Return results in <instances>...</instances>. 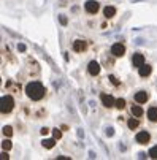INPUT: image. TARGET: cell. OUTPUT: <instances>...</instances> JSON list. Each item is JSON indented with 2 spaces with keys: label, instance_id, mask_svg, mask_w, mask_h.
<instances>
[{
  "label": "cell",
  "instance_id": "6da1fadb",
  "mask_svg": "<svg viewBox=\"0 0 157 160\" xmlns=\"http://www.w3.org/2000/svg\"><path fill=\"white\" fill-rule=\"evenodd\" d=\"M26 94H27V97L32 98V100H41V98L44 97V87H43V84L38 82V81L29 82V84L26 86Z\"/></svg>",
  "mask_w": 157,
  "mask_h": 160
},
{
  "label": "cell",
  "instance_id": "7a4b0ae2",
  "mask_svg": "<svg viewBox=\"0 0 157 160\" xmlns=\"http://www.w3.org/2000/svg\"><path fill=\"white\" fill-rule=\"evenodd\" d=\"M13 106H14L13 97H11V95H3V97H2V114L10 112V111L13 109Z\"/></svg>",
  "mask_w": 157,
  "mask_h": 160
},
{
  "label": "cell",
  "instance_id": "3957f363",
  "mask_svg": "<svg viewBox=\"0 0 157 160\" xmlns=\"http://www.w3.org/2000/svg\"><path fill=\"white\" fill-rule=\"evenodd\" d=\"M111 54H113L114 57H122L125 54V46L122 43H116L111 46Z\"/></svg>",
  "mask_w": 157,
  "mask_h": 160
},
{
  "label": "cell",
  "instance_id": "277c9868",
  "mask_svg": "<svg viewBox=\"0 0 157 160\" xmlns=\"http://www.w3.org/2000/svg\"><path fill=\"white\" fill-rule=\"evenodd\" d=\"M84 8H86V11L87 13H91V14H95L97 11H99V8H100V5L95 2V0H87V2L84 3Z\"/></svg>",
  "mask_w": 157,
  "mask_h": 160
},
{
  "label": "cell",
  "instance_id": "5b68a950",
  "mask_svg": "<svg viewBox=\"0 0 157 160\" xmlns=\"http://www.w3.org/2000/svg\"><path fill=\"white\" fill-rule=\"evenodd\" d=\"M135 140H137L138 144H146V143H149V140H151V135H149L148 132H138L137 136H135Z\"/></svg>",
  "mask_w": 157,
  "mask_h": 160
},
{
  "label": "cell",
  "instance_id": "8992f818",
  "mask_svg": "<svg viewBox=\"0 0 157 160\" xmlns=\"http://www.w3.org/2000/svg\"><path fill=\"white\" fill-rule=\"evenodd\" d=\"M102 103H103V106H106V108H111V106H116V100L111 97V95H106V94H102Z\"/></svg>",
  "mask_w": 157,
  "mask_h": 160
},
{
  "label": "cell",
  "instance_id": "52a82bcc",
  "mask_svg": "<svg viewBox=\"0 0 157 160\" xmlns=\"http://www.w3.org/2000/svg\"><path fill=\"white\" fill-rule=\"evenodd\" d=\"M87 72L91 73L92 76H95V75H99L100 73V65H99V62H95V60H92L91 63H89V67H87Z\"/></svg>",
  "mask_w": 157,
  "mask_h": 160
},
{
  "label": "cell",
  "instance_id": "ba28073f",
  "mask_svg": "<svg viewBox=\"0 0 157 160\" xmlns=\"http://www.w3.org/2000/svg\"><path fill=\"white\" fill-rule=\"evenodd\" d=\"M132 63H133V67L140 68L141 65H144V56H143V54H133Z\"/></svg>",
  "mask_w": 157,
  "mask_h": 160
},
{
  "label": "cell",
  "instance_id": "9c48e42d",
  "mask_svg": "<svg viewBox=\"0 0 157 160\" xmlns=\"http://www.w3.org/2000/svg\"><path fill=\"white\" fill-rule=\"evenodd\" d=\"M148 98H149V94L144 92V90H140V92L135 94V102H137V103H146Z\"/></svg>",
  "mask_w": 157,
  "mask_h": 160
},
{
  "label": "cell",
  "instance_id": "30bf717a",
  "mask_svg": "<svg viewBox=\"0 0 157 160\" xmlns=\"http://www.w3.org/2000/svg\"><path fill=\"white\" fill-rule=\"evenodd\" d=\"M151 72H152V68H151L149 65H141V67L138 68V73H140V76H141V78L149 76V75H151Z\"/></svg>",
  "mask_w": 157,
  "mask_h": 160
},
{
  "label": "cell",
  "instance_id": "8fae6325",
  "mask_svg": "<svg viewBox=\"0 0 157 160\" xmlns=\"http://www.w3.org/2000/svg\"><path fill=\"white\" fill-rule=\"evenodd\" d=\"M86 49V43L83 41V40H76L75 43H73V51H76V52H83Z\"/></svg>",
  "mask_w": 157,
  "mask_h": 160
},
{
  "label": "cell",
  "instance_id": "7c38bea8",
  "mask_svg": "<svg viewBox=\"0 0 157 160\" xmlns=\"http://www.w3.org/2000/svg\"><path fill=\"white\" fill-rule=\"evenodd\" d=\"M148 119L151 122H157V108L155 106H152V108L148 109Z\"/></svg>",
  "mask_w": 157,
  "mask_h": 160
},
{
  "label": "cell",
  "instance_id": "4fadbf2b",
  "mask_svg": "<svg viewBox=\"0 0 157 160\" xmlns=\"http://www.w3.org/2000/svg\"><path fill=\"white\" fill-rule=\"evenodd\" d=\"M143 108L140 106V105H135V106H132V114H133V116H135V118H141L143 116Z\"/></svg>",
  "mask_w": 157,
  "mask_h": 160
},
{
  "label": "cell",
  "instance_id": "5bb4252c",
  "mask_svg": "<svg viewBox=\"0 0 157 160\" xmlns=\"http://www.w3.org/2000/svg\"><path fill=\"white\" fill-rule=\"evenodd\" d=\"M103 14H105V18H113L116 14V8L114 7H105Z\"/></svg>",
  "mask_w": 157,
  "mask_h": 160
},
{
  "label": "cell",
  "instance_id": "9a60e30c",
  "mask_svg": "<svg viewBox=\"0 0 157 160\" xmlns=\"http://www.w3.org/2000/svg\"><path fill=\"white\" fill-rule=\"evenodd\" d=\"M138 124H140V122H138V119H133V118L127 122V125H129V128H130V130H135V128L138 127Z\"/></svg>",
  "mask_w": 157,
  "mask_h": 160
},
{
  "label": "cell",
  "instance_id": "2e32d148",
  "mask_svg": "<svg viewBox=\"0 0 157 160\" xmlns=\"http://www.w3.org/2000/svg\"><path fill=\"white\" fill-rule=\"evenodd\" d=\"M56 140V138H54ZM54 140H43V146L46 148V149H53L54 148V144H56V141Z\"/></svg>",
  "mask_w": 157,
  "mask_h": 160
},
{
  "label": "cell",
  "instance_id": "e0dca14e",
  "mask_svg": "<svg viewBox=\"0 0 157 160\" xmlns=\"http://www.w3.org/2000/svg\"><path fill=\"white\" fill-rule=\"evenodd\" d=\"M116 108L118 109H124L125 108V100L124 98H118L116 100Z\"/></svg>",
  "mask_w": 157,
  "mask_h": 160
},
{
  "label": "cell",
  "instance_id": "ac0fdd59",
  "mask_svg": "<svg viewBox=\"0 0 157 160\" xmlns=\"http://www.w3.org/2000/svg\"><path fill=\"white\" fill-rule=\"evenodd\" d=\"M3 135H5V136H11V135H13V128H11L10 125H5V127H3Z\"/></svg>",
  "mask_w": 157,
  "mask_h": 160
},
{
  "label": "cell",
  "instance_id": "d6986e66",
  "mask_svg": "<svg viewBox=\"0 0 157 160\" xmlns=\"http://www.w3.org/2000/svg\"><path fill=\"white\" fill-rule=\"evenodd\" d=\"M2 148H3V151H10V149H11V141H10V140H5V141L2 143Z\"/></svg>",
  "mask_w": 157,
  "mask_h": 160
},
{
  "label": "cell",
  "instance_id": "ffe728a7",
  "mask_svg": "<svg viewBox=\"0 0 157 160\" xmlns=\"http://www.w3.org/2000/svg\"><path fill=\"white\" fill-rule=\"evenodd\" d=\"M149 157L151 158H157V146H154V148L149 149Z\"/></svg>",
  "mask_w": 157,
  "mask_h": 160
},
{
  "label": "cell",
  "instance_id": "44dd1931",
  "mask_svg": "<svg viewBox=\"0 0 157 160\" xmlns=\"http://www.w3.org/2000/svg\"><path fill=\"white\" fill-rule=\"evenodd\" d=\"M53 135H54V138H56V140H60V138H62V132H60L59 128H54Z\"/></svg>",
  "mask_w": 157,
  "mask_h": 160
},
{
  "label": "cell",
  "instance_id": "7402d4cb",
  "mask_svg": "<svg viewBox=\"0 0 157 160\" xmlns=\"http://www.w3.org/2000/svg\"><path fill=\"white\" fill-rule=\"evenodd\" d=\"M109 79H111V82H113L114 86H118V84H119V81L116 79V76H109Z\"/></svg>",
  "mask_w": 157,
  "mask_h": 160
},
{
  "label": "cell",
  "instance_id": "603a6c76",
  "mask_svg": "<svg viewBox=\"0 0 157 160\" xmlns=\"http://www.w3.org/2000/svg\"><path fill=\"white\" fill-rule=\"evenodd\" d=\"M48 133H49V128H46V127H43V128H41V135H43V136H44V135H48Z\"/></svg>",
  "mask_w": 157,
  "mask_h": 160
},
{
  "label": "cell",
  "instance_id": "cb8c5ba5",
  "mask_svg": "<svg viewBox=\"0 0 157 160\" xmlns=\"http://www.w3.org/2000/svg\"><path fill=\"white\" fill-rule=\"evenodd\" d=\"M0 158H2V160L8 158V154H7V151H3V152H2V155H0Z\"/></svg>",
  "mask_w": 157,
  "mask_h": 160
},
{
  "label": "cell",
  "instance_id": "d4e9b609",
  "mask_svg": "<svg viewBox=\"0 0 157 160\" xmlns=\"http://www.w3.org/2000/svg\"><path fill=\"white\" fill-rule=\"evenodd\" d=\"M60 22H62V24H67V18L62 16V18H60Z\"/></svg>",
  "mask_w": 157,
  "mask_h": 160
},
{
  "label": "cell",
  "instance_id": "484cf974",
  "mask_svg": "<svg viewBox=\"0 0 157 160\" xmlns=\"http://www.w3.org/2000/svg\"><path fill=\"white\" fill-rule=\"evenodd\" d=\"M57 160H70L68 157H57Z\"/></svg>",
  "mask_w": 157,
  "mask_h": 160
}]
</instances>
